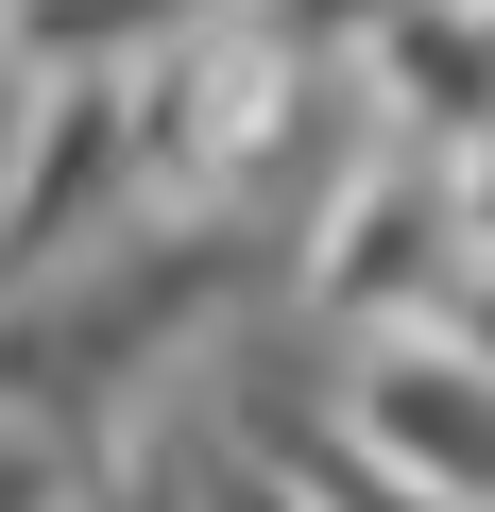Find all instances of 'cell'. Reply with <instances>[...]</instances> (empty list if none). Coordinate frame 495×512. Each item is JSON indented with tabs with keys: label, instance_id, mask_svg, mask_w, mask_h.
<instances>
[{
	"label": "cell",
	"instance_id": "cell-1",
	"mask_svg": "<svg viewBox=\"0 0 495 512\" xmlns=\"http://www.w3.org/2000/svg\"><path fill=\"white\" fill-rule=\"evenodd\" d=\"M342 410H359V444L410 478V495H444V512H495V376L461 359V342H359L342 359Z\"/></svg>",
	"mask_w": 495,
	"mask_h": 512
},
{
	"label": "cell",
	"instance_id": "cell-2",
	"mask_svg": "<svg viewBox=\"0 0 495 512\" xmlns=\"http://www.w3.org/2000/svg\"><path fill=\"white\" fill-rule=\"evenodd\" d=\"M205 18H222V0H18L0 35H18L35 86H137V69H171Z\"/></svg>",
	"mask_w": 495,
	"mask_h": 512
},
{
	"label": "cell",
	"instance_id": "cell-3",
	"mask_svg": "<svg viewBox=\"0 0 495 512\" xmlns=\"http://www.w3.org/2000/svg\"><path fill=\"white\" fill-rule=\"evenodd\" d=\"M69 427H0V512H69Z\"/></svg>",
	"mask_w": 495,
	"mask_h": 512
},
{
	"label": "cell",
	"instance_id": "cell-4",
	"mask_svg": "<svg viewBox=\"0 0 495 512\" xmlns=\"http://www.w3.org/2000/svg\"><path fill=\"white\" fill-rule=\"evenodd\" d=\"M444 342H461V359H478V376H495V256H478V274H461V291H444Z\"/></svg>",
	"mask_w": 495,
	"mask_h": 512
},
{
	"label": "cell",
	"instance_id": "cell-5",
	"mask_svg": "<svg viewBox=\"0 0 495 512\" xmlns=\"http://www.w3.org/2000/svg\"><path fill=\"white\" fill-rule=\"evenodd\" d=\"M188 478H205V461H137V478H120L103 512H188Z\"/></svg>",
	"mask_w": 495,
	"mask_h": 512
},
{
	"label": "cell",
	"instance_id": "cell-6",
	"mask_svg": "<svg viewBox=\"0 0 495 512\" xmlns=\"http://www.w3.org/2000/svg\"><path fill=\"white\" fill-rule=\"evenodd\" d=\"M0 18H18V0H0Z\"/></svg>",
	"mask_w": 495,
	"mask_h": 512
}]
</instances>
